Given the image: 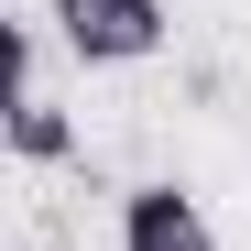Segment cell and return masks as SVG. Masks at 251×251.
Segmentation results:
<instances>
[{
    "mask_svg": "<svg viewBox=\"0 0 251 251\" xmlns=\"http://www.w3.org/2000/svg\"><path fill=\"white\" fill-rule=\"evenodd\" d=\"M44 22L66 33L76 66H142V55H164V0H44Z\"/></svg>",
    "mask_w": 251,
    "mask_h": 251,
    "instance_id": "obj_1",
    "label": "cell"
},
{
    "mask_svg": "<svg viewBox=\"0 0 251 251\" xmlns=\"http://www.w3.org/2000/svg\"><path fill=\"white\" fill-rule=\"evenodd\" d=\"M120 251H219V229H207V207L186 197V186H131L120 197Z\"/></svg>",
    "mask_w": 251,
    "mask_h": 251,
    "instance_id": "obj_2",
    "label": "cell"
},
{
    "mask_svg": "<svg viewBox=\"0 0 251 251\" xmlns=\"http://www.w3.org/2000/svg\"><path fill=\"white\" fill-rule=\"evenodd\" d=\"M0 142H11V164H76V120L44 88H22L11 109H0Z\"/></svg>",
    "mask_w": 251,
    "mask_h": 251,
    "instance_id": "obj_3",
    "label": "cell"
}]
</instances>
